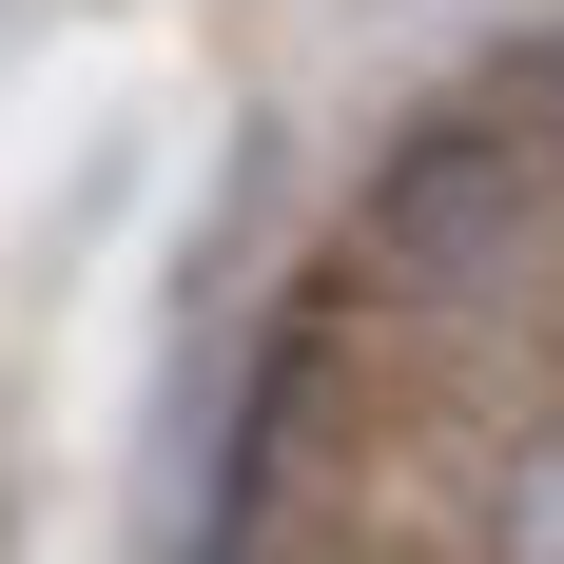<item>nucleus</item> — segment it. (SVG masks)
<instances>
[{
    "label": "nucleus",
    "instance_id": "obj_1",
    "mask_svg": "<svg viewBox=\"0 0 564 564\" xmlns=\"http://www.w3.org/2000/svg\"><path fill=\"white\" fill-rule=\"evenodd\" d=\"M545 253H564V156L507 98L390 137V175H370V292H409V312H507Z\"/></svg>",
    "mask_w": 564,
    "mask_h": 564
},
{
    "label": "nucleus",
    "instance_id": "obj_2",
    "mask_svg": "<svg viewBox=\"0 0 564 564\" xmlns=\"http://www.w3.org/2000/svg\"><path fill=\"white\" fill-rule=\"evenodd\" d=\"M487 564H564V429H525L487 467Z\"/></svg>",
    "mask_w": 564,
    "mask_h": 564
},
{
    "label": "nucleus",
    "instance_id": "obj_3",
    "mask_svg": "<svg viewBox=\"0 0 564 564\" xmlns=\"http://www.w3.org/2000/svg\"><path fill=\"white\" fill-rule=\"evenodd\" d=\"M507 117H525V137L564 156V20H545V40H507Z\"/></svg>",
    "mask_w": 564,
    "mask_h": 564
}]
</instances>
